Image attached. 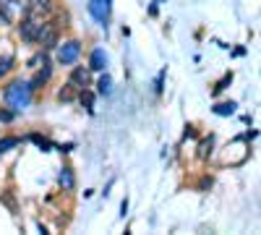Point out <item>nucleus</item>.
<instances>
[{
    "instance_id": "obj_14",
    "label": "nucleus",
    "mask_w": 261,
    "mask_h": 235,
    "mask_svg": "<svg viewBox=\"0 0 261 235\" xmlns=\"http://www.w3.org/2000/svg\"><path fill=\"white\" fill-rule=\"evenodd\" d=\"M212 144H214V136L201 139V144H199V160H206V157L212 154Z\"/></svg>"
},
{
    "instance_id": "obj_23",
    "label": "nucleus",
    "mask_w": 261,
    "mask_h": 235,
    "mask_svg": "<svg viewBox=\"0 0 261 235\" xmlns=\"http://www.w3.org/2000/svg\"><path fill=\"white\" fill-rule=\"evenodd\" d=\"M160 3H162V0H151V6H149V16H157V11H160Z\"/></svg>"
},
{
    "instance_id": "obj_12",
    "label": "nucleus",
    "mask_w": 261,
    "mask_h": 235,
    "mask_svg": "<svg viewBox=\"0 0 261 235\" xmlns=\"http://www.w3.org/2000/svg\"><path fill=\"white\" fill-rule=\"evenodd\" d=\"M18 144H21V139H18V136H3V139H0V154L11 152V149H16Z\"/></svg>"
},
{
    "instance_id": "obj_21",
    "label": "nucleus",
    "mask_w": 261,
    "mask_h": 235,
    "mask_svg": "<svg viewBox=\"0 0 261 235\" xmlns=\"http://www.w3.org/2000/svg\"><path fill=\"white\" fill-rule=\"evenodd\" d=\"M13 118H16V113H13V110L8 113V110H3V108H0V123H11Z\"/></svg>"
},
{
    "instance_id": "obj_24",
    "label": "nucleus",
    "mask_w": 261,
    "mask_h": 235,
    "mask_svg": "<svg viewBox=\"0 0 261 235\" xmlns=\"http://www.w3.org/2000/svg\"><path fill=\"white\" fill-rule=\"evenodd\" d=\"M125 215H128V199L120 201V217H125Z\"/></svg>"
},
{
    "instance_id": "obj_10",
    "label": "nucleus",
    "mask_w": 261,
    "mask_h": 235,
    "mask_svg": "<svg viewBox=\"0 0 261 235\" xmlns=\"http://www.w3.org/2000/svg\"><path fill=\"white\" fill-rule=\"evenodd\" d=\"M97 94L99 97H110L113 94V79L107 76V73H102L99 81H97Z\"/></svg>"
},
{
    "instance_id": "obj_27",
    "label": "nucleus",
    "mask_w": 261,
    "mask_h": 235,
    "mask_svg": "<svg viewBox=\"0 0 261 235\" xmlns=\"http://www.w3.org/2000/svg\"><path fill=\"white\" fill-rule=\"evenodd\" d=\"M105 3H107V6H113V0H105Z\"/></svg>"
},
{
    "instance_id": "obj_4",
    "label": "nucleus",
    "mask_w": 261,
    "mask_h": 235,
    "mask_svg": "<svg viewBox=\"0 0 261 235\" xmlns=\"http://www.w3.org/2000/svg\"><path fill=\"white\" fill-rule=\"evenodd\" d=\"M42 27H45V24L37 21V18H24V21H21V29H18L21 32V39H24V42H37Z\"/></svg>"
},
{
    "instance_id": "obj_1",
    "label": "nucleus",
    "mask_w": 261,
    "mask_h": 235,
    "mask_svg": "<svg viewBox=\"0 0 261 235\" xmlns=\"http://www.w3.org/2000/svg\"><path fill=\"white\" fill-rule=\"evenodd\" d=\"M3 99L13 113H21L24 108H29L32 102V87L29 81H11L8 87L3 89Z\"/></svg>"
},
{
    "instance_id": "obj_19",
    "label": "nucleus",
    "mask_w": 261,
    "mask_h": 235,
    "mask_svg": "<svg viewBox=\"0 0 261 235\" xmlns=\"http://www.w3.org/2000/svg\"><path fill=\"white\" fill-rule=\"evenodd\" d=\"M230 81H232V73H227L222 81H217V84H214V89H212V94H220L222 89H227V84H230Z\"/></svg>"
},
{
    "instance_id": "obj_22",
    "label": "nucleus",
    "mask_w": 261,
    "mask_h": 235,
    "mask_svg": "<svg viewBox=\"0 0 261 235\" xmlns=\"http://www.w3.org/2000/svg\"><path fill=\"white\" fill-rule=\"evenodd\" d=\"M34 6H37V8H42V11H50L53 0H34Z\"/></svg>"
},
{
    "instance_id": "obj_16",
    "label": "nucleus",
    "mask_w": 261,
    "mask_h": 235,
    "mask_svg": "<svg viewBox=\"0 0 261 235\" xmlns=\"http://www.w3.org/2000/svg\"><path fill=\"white\" fill-rule=\"evenodd\" d=\"M81 105H84V108L89 110V113H94V94L84 89V92H81Z\"/></svg>"
},
{
    "instance_id": "obj_3",
    "label": "nucleus",
    "mask_w": 261,
    "mask_h": 235,
    "mask_svg": "<svg viewBox=\"0 0 261 235\" xmlns=\"http://www.w3.org/2000/svg\"><path fill=\"white\" fill-rule=\"evenodd\" d=\"M79 55H81V42H76V39L63 42V45L58 47V53H55L60 66H73V63L79 60Z\"/></svg>"
},
{
    "instance_id": "obj_25",
    "label": "nucleus",
    "mask_w": 261,
    "mask_h": 235,
    "mask_svg": "<svg viewBox=\"0 0 261 235\" xmlns=\"http://www.w3.org/2000/svg\"><path fill=\"white\" fill-rule=\"evenodd\" d=\"M58 149H60V152H73V144H60Z\"/></svg>"
},
{
    "instance_id": "obj_2",
    "label": "nucleus",
    "mask_w": 261,
    "mask_h": 235,
    "mask_svg": "<svg viewBox=\"0 0 261 235\" xmlns=\"http://www.w3.org/2000/svg\"><path fill=\"white\" fill-rule=\"evenodd\" d=\"M32 11L29 0H0V18L6 24H13L18 16H27Z\"/></svg>"
},
{
    "instance_id": "obj_7",
    "label": "nucleus",
    "mask_w": 261,
    "mask_h": 235,
    "mask_svg": "<svg viewBox=\"0 0 261 235\" xmlns=\"http://www.w3.org/2000/svg\"><path fill=\"white\" fill-rule=\"evenodd\" d=\"M89 68L92 71H105L107 68V53L105 50H92V55H89Z\"/></svg>"
},
{
    "instance_id": "obj_5",
    "label": "nucleus",
    "mask_w": 261,
    "mask_h": 235,
    "mask_svg": "<svg viewBox=\"0 0 261 235\" xmlns=\"http://www.w3.org/2000/svg\"><path fill=\"white\" fill-rule=\"evenodd\" d=\"M89 13L97 18V24L102 29H107V21H110V6H107L105 0H92V3H89Z\"/></svg>"
},
{
    "instance_id": "obj_17",
    "label": "nucleus",
    "mask_w": 261,
    "mask_h": 235,
    "mask_svg": "<svg viewBox=\"0 0 261 235\" xmlns=\"http://www.w3.org/2000/svg\"><path fill=\"white\" fill-rule=\"evenodd\" d=\"M42 66H47V55H45V53L34 55V58L29 60V68H42Z\"/></svg>"
},
{
    "instance_id": "obj_20",
    "label": "nucleus",
    "mask_w": 261,
    "mask_h": 235,
    "mask_svg": "<svg viewBox=\"0 0 261 235\" xmlns=\"http://www.w3.org/2000/svg\"><path fill=\"white\" fill-rule=\"evenodd\" d=\"M165 76H167V68H162L160 76H157V81H154V92L157 94H162V89H165Z\"/></svg>"
},
{
    "instance_id": "obj_18",
    "label": "nucleus",
    "mask_w": 261,
    "mask_h": 235,
    "mask_svg": "<svg viewBox=\"0 0 261 235\" xmlns=\"http://www.w3.org/2000/svg\"><path fill=\"white\" fill-rule=\"evenodd\" d=\"M11 68H13V58H11V55L0 58V76H6V73H8Z\"/></svg>"
},
{
    "instance_id": "obj_13",
    "label": "nucleus",
    "mask_w": 261,
    "mask_h": 235,
    "mask_svg": "<svg viewBox=\"0 0 261 235\" xmlns=\"http://www.w3.org/2000/svg\"><path fill=\"white\" fill-rule=\"evenodd\" d=\"M235 108H238L235 102H220V105H214L212 110H214V115H232Z\"/></svg>"
},
{
    "instance_id": "obj_15",
    "label": "nucleus",
    "mask_w": 261,
    "mask_h": 235,
    "mask_svg": "<svg viewBox=\"0 0 261 235\" xmlns=\"http://www.w3.org/2000/svg\"><path fill=\"white\" fill-rule=\"evenodd\" d=\"M29 139H32V141H34V144L42 149V152H50V149H53V141H47L45 136H39V134H32Z\"/></svg>"
},
{
    "instance_id": "obj_6",
    "label": "nucleus",
    "mask_w": 261,
    "mask_h": 235,
    "mask_svg": "<svg viewBox=\"0 0 261 235\" xmlns=\"http://www.w3.org/2000/svg\"><path fill=\"white\" fill-rule=\"evenodd\" d=\"M37 42H42V47H45V50H53V47L58 45V32H55V27H50V24L42 27Z\"/></svg>"
},
{
    "instance_id": "obj_11",
    "label": "nucleus",
    "mask_w": 261,
    "mask_h": 235,
    "mask_svg": "<svg viewBox=\"0 0 261 235\" xmlns=\"http://www.w3.org/2000/svg\"><path fill=\"white\" fill-rule=\"evenodd\" d=\"M50 73H53V68H50V66H42V71H39V73L34 76V81H29V87H32V92H34V89H39L42 84H45V81L50 79Z\"/></svg>"
},
{
    "instance_id": "obj_26",
    "label": "nucleus",
    "mask_w": 261,
    "mask_h": 235,
    "mask_svg": "<svg viewBox=\"0 0 261 235\" xmlns=\"http://www.w3.org/2000/svg\"><path fill=\"white\" fill-rule=\"evenodd\" d=\"M188 136H196V128H193V125H186V139H188Z\"/></svg>"
},
{
    "instance_id": "obj_8",
    "label": "nucleus",
    "mask_w": 261,
    "mask_h": 235,
    "mask_svg": "<svg viewBox=\"0 0 261 235\" xmlns=\"http://www.w3.org/2000/svg\"><path fill=\"white\" fill-rule=\"evenodd\" d=\"M58 183H60L63 191H73V188H76V175H73V170H71V167H63L60 175H58Z\"/></svg>"
},
{
    "instance_id": "obj_9",
    "label": "nucleus",
    "mask_w": 261,
    "mask_h": 235,
    "mask_svg": "<svg viewBox=\"0 0 261 235\" xmlns=\"http://www.w3.org/2000/svg\"><path fill=\"white\" fill-rule=\"evenodd\" d=\"M71 87H76V89H81V87H86L89 84V68H76L73 73H71Z\"/></svg>"
}]
</instances>
